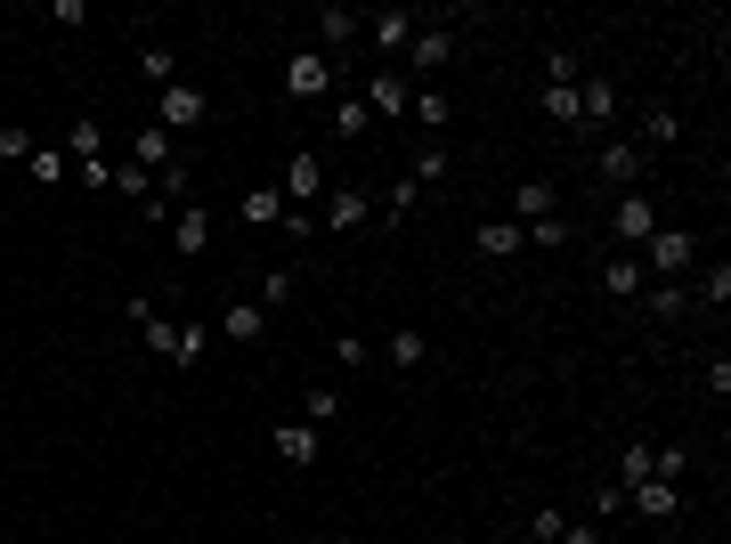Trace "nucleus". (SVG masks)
I'll use <instances>...</instances> for the list:
<instances>
[{
	"instance_id": "obj_36",
	"label": "nucleus",
	"mask_w": 731,
	"mask_h": 544,
	"mask_svg": "<svg viewBox=\"0 0 731 544\" xmlns=\"http://www.w3.org/2000/svg\"><path fill=\"white\" fill-rule=\"evenodd\" d=\"M114 187H122V196H131V203H146V196H155V171H139V163H122V171H114Z\"/></svg>"
},
{
	"instance_id": "obj_34",
	"label": "nucleus",
	"mask_w": 731,
	"mask_h": 544,
	"mask_svg": "<svg viewBox=\"0 0 731 544\" xmlns=\"http://www.w3.org/2000/svg\"><path fill=\"white\" fill-rule=\"evenodd\" d=\"M545 81L553 90H577V49H545Z\"/></svg>"
},
{
	"instance_id": "obj_21",
	"label": "nucleus",
	"mask_w": 731,
	"mask_h": 544,
	"mask_svg": "<svg viewBox=\"0 0 731 544\" xmlns=\"http://www.w3.org/2000/svg\"><path fill=\"white\" fill-rule=\"evenodd\" d=\"M171 244H179V253H187V260H196V253H203V244H212V220H203V203H187V212L171 220Z\"/></svg>"
},
{
	"instance_id": "obj_13",
	"label": "nucleus",
	"mask_w": 731,
	"mask_h": 544,
	"mask_svg": "<svg viewBox=\"0 0 731 544\" xmlns=\"http://www.w3.org/2000/svg\"><path fill=\"white\" fill-rule=\"evenodd\" d=\"M407 57H414V74H439V66H447V57H455V33H447V25H414Z\"/></svg>"
},
{
	"instance_id": "obj_9",
	"label": "nucleus",
	"mask_w": 731,
	"mask_h": 544,
	"mask_svg": "<svg viewBox=\"0 0 731 544\" xmlns=\"http://www.w3.org/2000/svg\"><path fill=\"white\" fill-rule=\"evenodd\" d=\"M131 325H139V342H146V349H155V358H179V325H171V318H163V309H155V301H131Z\"/></svg>"
},
{
	"instance_id": "obj_6",
	"label": "nucleus",
	"mask_w": 731,
	"mask_h": 544,
	"mask_svg": "<svg viewBox=\"0 0 731 544\" xmlns=\"http://www.w3.org/2000/svg\"><path fill=\"white\" fill-rule=\"evenodd\" d=\"M277 196H285V212H309V203L325 196V163H318V155H292V163H285V187H277Z\"/></svg>"
},
{
	"instance_id": "obj_25",
	"label": "nucleus",
	"mask_w": 731,
	"mask_h": 544,
	"mask_svg": "<svg viewBox=\"0 0 731 544\" xmlns=\"http://www.w3.org/2000/svg\"><path fill=\"white\" fill-rule=\"evenodd\" d=\"M414 122H423V131H447L455 122V107H447V90H414V107H407Z\"/></svg>"
},
{
	"instance_id": "obj_3",
	"label": "nucleus",
	"mask_w": 731,
	"mask_h": 544,
	"mask_svg": "<svg viewBox=\"0 0 731 544\" xmlns=\"http://www.w3.org/2000/svg\"><path fill=\"white\" fill-rule=\"evenodd\" d=\"M651 227H658V212H651V196H642V187H625V196L610 203V236L625 244V253H642V244H651Z\"/></svg>"
},
{
	"instance_id": "obj_8",
	"label": "nucleus",
	"mask_w": 731,
	"mask_h": 544,
	"mask_svg": "<svg viewBox=\"0 0 731 544\" xmlns=\"http://www.w3.org/2000/svg\"><path fill=\"white\" fill-rule=\"evenodd\" d=\"M366 220H374L366 187H333V196H325V227H333V236H350V227H366Z\"/></svg>"
},
{
	"instance_id": "obj_42",
	"label": "nucleus",
	"mask_w": 731,
	"mask_h": 544,
	"mask_svg": "<svg viewBox=\"0 0 731 544\" xmlns=\"http://www.w3.org/2000/svg\"><path fill=\"white\" fill-rule=\"evenodd\" d=\"M439 171H447V155H439V146H423V155H414V171H407V179H414V187H431Z\"/></svg>"
},
{
	"instance_id": "obj_1",
	"label": "nucleus",
	"mask_w": 731,
	"mask_h": 544,
	"mask_svg": "<svg viewBox=\"0 0 731 544\" xmlns=\"http://www.w3.org/2000/svg\"><path fill=\"white\" fill-rule=\"evenodd\" d=\"M634 260H642V277H658V285H675V277H683V268H691V260H699V244H691V236H683V227H651V244H642V253H634Z\"/></svg>"
},
{
	"instance_id": "obj_20",
	"label": "nucleus",
	"mask_w": 731,
	"mask_h": 544,
	"mask_svg": "<svg viewBox=\"0 0 731 544\" xmlns=\"http://www.w3.org/2000/svg\"><path fill=\"white\" fill-rule=\"evenodd\" d=\"M553 203H561V187H553V179H520L512 220H553Z\"/></svg>"
},
{
	"instance_id": "obj_30",
	"label": "nucleus",
	"mask_w": 731,
	"mask_h": 544,
	"mask_svg": "<svg viewBox=\"0 0 731 544\" xmlns=\"http://www.w3.org/2000/svg\"><path fill=\"white\" fill-rule=\"evenodd\" d=\"M642 479H651V447H642V438H634V447L618 455V488H642Z\"/></svg>"
},
{
	"instance_id": "obj_39",
	"label": "nucleus",
	"mask_w": 731,
	"mask_h": 544,
	"mask_svg": "<svg viewBox=\"0 0 731 544\" xmlns=\"http://www.w3.org/2000/svg\"><path fill=\"white\" fill-rule=\"evenodd\" d=\"M25 171H33L41 187H57V179H66V155H49V146H33V163H25Z\"/></svg>"
},
{
	"instance_id": "obj_19",
	"label": "nucleus",
	"mask_w": 731,
	"mask_h": 544,
	"mask_svg": "<svg viewBox=\"0 0 731 544\" xmlns=\"http://www.w3.org/2000/svg\"><path fill=\"white\" fill-rule=\"evenodd\" d=\"M236 220H253V227H285V196H277V187H244Z\"/></svg>"
},
{
	"instance_id": "obj_15",
	"label": "nucleus",
	"mask_w": 731,
	"mask_h": 544,
	"mask_svg": "<svg viewBox=\"0 0 731 544\" xmlns=\"http://www.w3.org/2000/svg\"><path fill=\"white\" fill-rule=\"evenodd\" d=\"M642 285H651V277H642V260H634V253L601 260V292H610V301H642Z\"/></svg>"
},
{
	"instance_id": "obj_22",
	"label": "nucleus",
	"mask_w": 731,
	"mask_h": 544,
	"mask_svg": "<svg viewBox=\"0 0 731 544\" xmlns=\"http://www.w3.org/2000/svg\"><path fill=\"white\" fill-rule=\"evenodd\" d=\"M66 146H74V163H107V122H98V114H81Z\"/></svg>"
},
{
	"instance_id": "obj_4",
	"label": "nucleus",
	"mask_w": 731,
	"mask_h": 544,
	"mask_svg": "<svg viewBox=\"0 0 731 544\" xmlns=\"http://www.w3.org/2000/svg\"><path fill=\"white\" fill-rule=\"evenodd\" d=\"M203 114H212V98H203V90H187V81H171V90L155 98V131H171V138H179V131H196Z\"/></svg>"
},
{
	"instance_id": "obj_32",
	"label": "nucleus",
	"mask_w": 731,
	"mask_h": 544,
	"mask_svg": "<svg viewBox=\"0 0 731 544\" xmlns=\"http://www.w3.org/2000/svg\"><path fill=\"white\" fill-rule=\"evenodd\" d=\"M292 285H301L292 268H268V277H261V309H285V301H292Z\"/></svg>"
},
{
	"instance_id": "obj_40",
	"label": "nucleus",
	"mask_w": 731,
	"mask_h": 544,
	"mask_svg": "<svg viewBox=\"0 0 731 544\" xmlns=\"http://www.w3.org/2000/svg\"><path fill=\"white\" fill-rule=\"evenodd\" d=\"M561 529H569V512H553V504H545V512H529V536H536V544H553Z\"/></svg>"
},
{
	"instance_id": "obj_43",
	"label": "nucleus",
	"mask_w": 731,
	"mask_h": 544,
	"mask_svg": "<svg viewBox=\"0 0 731 544\" xmlns=\"http://www.w3.org/2000/svg\"><path fill=\"white\" fill-rule=\"evenodd\" d=\"M545 114H553V122H569V131H577V90H545Z\"/></svg>"
},
{
	"instance_id": "obj_11",
	"label": "nucleus",
	"mask_w": 731,
	"mask_h": 544,
	"mask_svg": "<svg viewBox=\"0 0 731 544\" xmlns=\"http://www.w3.org/2000/svg\"><path fill=\"white\" fill-rule=\"evenodd\" d=\"M625 504H634L642 520H675L683 512V488H675V479H642V488H625Z\"/></svg>"
},
{
	"instance_id": "obj_12",
	"label": "nucleus",
	"mask_w": 731,
	"mask_h": 544,
	"mask_svg": "<svg viewBox=\"0 0 731 544\" xmlns=\"http://www.w3.org/2000/svg\"><path fill=\"white\" fill-rule=\"evenodd\" d=\"M414 25H423V16H407V9H383V16H366V33H374V49H383V57H407Z\"/></svg>"
},
{
	"instance_id": "obj_16",
	"label": "nucleus",
	"mask_w": 731,
	"mask_h": 544,
	"mask_svg": "<svg viewBox=\"0 0 731 544\" xmlns=\"http://www.w3.org/2000/svg\"><path fill=\"white\" fill-rule=\"evenodd\" d=\"M131 163H139V171H171V163H179V155H171V131H155V122H146V131L131 138Z\"/></svg>"
},
{
	"instance_id": "obj_28",
	"label": "nucleus",
	"mask_w": 731,
	"mask_h": 544,
	"mask_svg": "<svg viewBox=\"0 0 731 544\" xmlns=\"http://www.w3.org/2000/svg\"><path fill=\"white\" fill-rule=\"evenodd\" d=\"M333 414H342V399H333V390L318 382V390H309V399H301V423H309V431H325Z\"/></svg>"
},
{
	"instance_id": "obj_17",
	"label": "nucleus",
	"mask_w": 731,
	"mask_h": 544,
	"mask_svg": "<svg viewBox=\"0 0 731 544\" xmlns=\"http://www.w3.org/2000/svg\"><path fill=\"white\" fill-rule=\"evenodd\" d=\"M472 244H479V260H512L520 253V220H479Z\"/></svg>"
},
{
	"instance_id": "obj_27",
	"label": "nucleus",
	"mask_w": 731,
	"mask_h": 544,
	"mask_svg": "<svg viewBox=\"0 0 731 544\" xmlns=\"http://www.w3.org/2000/svg\"><path fill=\"white\" fill-rule=\"evenodd\" d=\"M333 131H342V138H366V131H374L366 98H342V107H333Z\"/></svg>"
},
{
	"instance_id": "obj_2",
	"label": "nucleus",
	"mask_w": 731,
	"mask_h": 544,
	"mask_svg": "<svg viewBox=\"0 0 731 544\" xmlns=\"http://www.w3.org/2000/svg\"><path fill=\"white\" fill-rule=\"evenodd\" d=\"M594 171H601V179H610L618 196H625V187H642L651 155H642V138H601V146H594Z\"/></svg>"
},
{
	"instance_id": "obj_10",
	"label": "nucleus",
	"mask_w": 731,
	"mask_h": 544,
	"mask_svg": "<svg viewBox=\"0 0 731 544\" xmlns=\"http://www.w3.org/2000/svg\"><path fill=\"white\" fill-rule=\"evenodd\" d=\"M268 447H277V464H292V471L318 464V431H309V423H277V431H268Z\"/></svg>"
},
{
	"instance_id": "obj_23",
	"label": "nucleus",
	"mask_w": 731,
	"mask_h": 544,
	"mask_svg": "<svg viewBox=\"0 0 731 544\" xmlns=\"http://www.w3.org/2000/svg\"><path fill=\"white\" fill-rule=\"evenodd\" d=\"M318 33H325V57H333L342 41H358V33H366V16H358V9H325V16H318Z\"/></svg>"
},
{
	"instance_id": "obj_29",
	"label": "nucleus",
	"mask_w": 731,
	"mask_h": 544,
	"mask_svg": "<svg viewBox=\"0 0 731 544\" xmlns=\"http://www.w3.org/2000/svg\"><path fill=\"white\" fill-rule=\"evenodd\" d=\"M423 358H431V342H423V333H407V325L390 333V366H423Z\"/></svg>"
},
{
	"instance_id": "obj_31",
	"label": "nucleus",
	"mask_w": 731,
	"mask_h": 544,
	"mask_svg": "<svg viewBox=\"0 0 731 544\" xmlns=\"http://www.w3.org/2000/svg\"><path fill=\"white\" fill-rule=\"evenodd\" d=\"M642 292H651V318H683V309H691L683 285H642Z\"/></svg>"
},
{
	"instance_id": "obj_5",
	"label": "nucleus",
	"mask_w": 731,
	"mask_h": 544,
	"mask_svg": "<svg viewBox=\"0 0 731 544\" xmlns=\"http://www.w3.org/2000/svg\"><path fill=\"white\" fill-rule=\"evenodd\" d=\"M333 90V57L325 49H292L285 57V98H325Z\"/></svg>"
},
{
	"instance_id": "obj_44",
	"label": "nucleus",
	"mask_w": 731,
	"mask_h": 544,
	"mask_svg": "<svg viewBox=\"0 0 731 544\" xmlns=\"http://www.w3.org/2000/svg\"><path fill=\"white\" fill-rule=\"evenodd\" d=\"M366 358H374V349L358 342V333H342V342H333V366H366Z\"/></svg>"
},
{
	"instance_id": "obj_41",
	"label": "nucleus",
	"mask_w": 731,
	"mask_h": 544,
	"mask_svg": "<svg viewBox=\"0 0 731 544\" xmlns=\"http://www.w3.org/2000/svg\"><path fill=\"white\" fill-rule=\"evenodd\" d=\"M203 342H212L203 325H179V358H171V366H196V358H203Z\"/></svg>"
},
{
	"instance_id": "obj_7",
	"label": "nucleus",
	"mask_w": 731,
	"mask_h": 544,
	"mask_svg": "<svg viewBox=\"0 0 731 544\" xmlns=\"http://www.w3.org/2000/svg\"><path fill=\"white\" fill-rule=\"evenodd\" d=\"M358 90H366V114H390V122L414 107V81H407V74H390V66H383V74H366Z\"/></svg>"
},
{
	"instance_id": "obj_45",
	"label": "nucleus",
	"mask_w": 731,
	"mask_h": 544,
	"mask_svg": "<svg viewBox=\"0 0 731 544\" xmlns=\"http://www.w3.org/2000/svg\"><path fill=\"white\" fill-rule=\"evenodd\" d=\"M594 512H601V520L625 512V488H618V479H601V488H594Z\"/></svg>"
},
{
	"instance_id": "obj_26",
	"label": "nucleus",
	"mask_w": 731,
	"mask_h": 544,
	"mask_svg": "<svg viewBox=\"0 0 731 544\" xmlns=\"http://www.w3.org/2000/svg\"><path fill=\"white\" fill-rule=\"evenodd\" d=\"M139 74H146V81H163V90H171V81H179V57L163 49V41H146V49H139Z\"/></svg>"
},
{
	"instance_id": "obj_14",
	"label": "nucleus",
	"mask_w": 731,
	"mask_h": 544,
	"mask_svg": "<svg viewBox=\"0 0 731 544\" xmlns=\"http://www.w3.org/2000/svg\"><path fill=\"white\" fill-rule=\"evenodd\" d=\"M610 122H618V90L610 81H585L577 90V131H610Z\"/></svg>"
},
{
	"instance_id": "obj_24",
	"label": "nucleus",
	"mask_w": 731,
	"mask_h": 544,
	"mask_svg": "<svg viewBox=\"0 0 731 544\" xmlns=\"http://www.w3.org/2000/svg\"><path fill=\"white\" fill-rule=\"evenodd\" d=\"M683 138V114L675 107H651V114H642V155H651V146H675Z\"/></svg>"
},
{
	"instance_id": "obj_46",
	"label": "nucleus",
	"mask_w": 731,
	"mask_h": 544,
	"mask_svg": "<svg viewBox=\"0 0 731 544\" xmlns=\"http://www.w3.org/2000/svg\"><path fill=\"white\" fill-rule=\"evenodd\" d=\"M553 544H601V529H585V520H569V529H561Z\"/></svg>"
},
{
	"instance_id": "obj_33",
	"label": "nucleus",
	"mask_w": 731,
	"mask_h": 544,
	"mask_svg": "<svg viewBox=\"0 0 731 544\" xmlns=\"http://www.w3.org/2000/svg\"><path fill=\"white\" fill-rule=\"evenodd\" d=\"M683 471H691V447H658L651 455V479H675V488H683Z\"/></svg>"
},
{
	"instance_id": "obj_37",
	"label": "nucleus",
	"mask_w": 731,
	"mask_h": 544,
	"mask_svg": "<svg viewBox=\"0 0 731 544\" xmlns=\"http://www.w3.org/2000/svg\"><path fill=\"white\" fill-rule=\"evenodd\" d=\"M699 301H707V309H723V301H731V260H716V268H707V285H699Z\"/></svg>"
},
{
	"instance_id": "obj_35",
	"label": "nucleus",
	"mask_w": 731,
	"mask_h": 544,
	"mask_svg": "<svg viewBox=\"0 0 731 544\" xmlns=\"http://www.w3.org/2000/svg\"><path fill=\"white\" fill-rule=\"evenodd\" d=\"M414 196H423L414 179H390V187H383V212H390V220H407V212H414Z\"/></svg>"
},
{
	"instance_id": "obj_38",
	"label": "nucleus",
	"mask_w": 731,
	"mask_h": 544,
	"mask_svg": "<svg viewBox=\"0 0 731 544\" xmlns=\"http://www.w3.org/2000/svg\"><path fill=\"white\" fill-rule=\"evenodd\" d=\"M0 155H16V163H33V131H25V122H0Z\"/></svg>"
},
{
	"instance_id": "obj_18",
	"label": "nucleus",
	"mask_w": 731,
	"mask_h": 544,
	"mask_svg": "<svg viewBox=\"0 0 731 544\" xmlns=\"http://www.w3.org/2000/svg\"><path fill=\"white\" fill-rule=\"evenodd\" d=\"M261 325H268L261 301H228V309H220V333H228V342H261Z\"/></svg>"
}]
</instances>
